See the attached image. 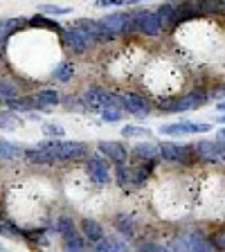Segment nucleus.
Instances as JSON below:
<instances>
[{"instance_id": "nucleus-1", "label": "nucleus", "mask_w": 225, "mask_h": 252, "mask_svg": "<svg viewBox=\"0 0 225 252\" xmlns=\"http://www.w3.org/2000/svg\"><path fill=\"white\" fill-rule=\"evenodd\" d=\"M210 93L205 88H196L192 93H183V94H164L162 99L156 101V108L160 113H167V115H176V113H189V110H196L200 106H205L210 101Z\"/></svg>"}, {"instance_id": "nucleus-2", "label": "nucleus", "mask_w": 225, "mask_h": 252, "mask_svg": "<svg viewBox=\"0 0 225 252\" xmlns=\"http://www.w3.org/2000/svg\"><path fill=\"white\" fill-rule=\"evenodd\" d=\"M36 147L45 149L54 158V162H77L88 156V144L77 140H63V137H50L45 142H38Z\"/></svg>"}, {"instance_id": "nucleus-3", "label": "nucleus", "mask_w": 225, "mask_h": 252, "mask_svg": "<svg viewBox=\"0 0 225 252\" xmlns=\"http://www.w3.org/2000/svg\"><path fill=\"white\" fill-rule=\"evenodd\" d=\"M214 131V126L207 122H192V120H180L171 122V124H162L158 128L160 135L167 137H183V135H203V133Z\"/></svg>"}, {"instance_id": "nucleus-4", "label": "nucleus", "mask_w": 225, "mask_h": 252, "mask_svg": "<svg viewBox=\"0 0 225 252\" xmlns=\"http://www.w3.org/2000/svg\"><path fill=\"white\" fill-rule=\"evenodd\" d=\"M81 101L86 104V108H88L90 113H99V110L106 108V106L120 104L117 94L108 93V90L101 88V86H88V88L81 93Z\"/></svg>"}, {"instance_id": "nucleus-5", "label": "nucleus", "mask_w": 225, "mask_h": 252, "mask_svg": "<svg viewBox=\"0 0 225 252\" xmlns=\"http://www.w3.org/2000/svg\"><path fill=\"white\" fill-rule=\"evenodd\" d=\"M117 99H120L122 110L131 113L133 117L144 120V117L151 115V101H149L144 94L133 93V90H124V93H117Z\"/></svg>"}, {"instance_id": "nucleus-6", "label": "nucleus", "mask_w": 225, "mask_h": 252, "mask_svg": "<svg viewBox=\"0 0 225 252\" xmlns=\"http://www.w3.org/2000/svg\"><path fill=\"white\" fill-rule=\"evenodd\" d=\"M223 147L225 140H200L194 144L200 164H223Z\"/></svg>"}, {"instance_id": "nucleus-7", "label": "nucleus", "mask_w": 225, "mask_h": 252, "mask_svg": "<svg viewBox=\"0 0 225 252\" xmlns=\"http://www.w3.org/2000/svg\"><path fill=\"white\" fill-rule=\"evenodd\" d=\"M86 176L90 178V183H95L97 187H106L110 183V164L108 160L99 156H90L86 160Z\"/></svg>"}, {"instance_id": "nucleus-8", "label": "nucleus", "mask_w": 225, "mask_h": 252, "mask_svg": "<svg viewBox=\"0 0 225 252\" xmlns=\"http://www.w3.org/2000/svg\"><path fill=\"white\" fill-rule=\"evenodd\" d=\"M200 0H180L176 2V11H173V27H180L189 21H200Z\"/></svg>"}, {"instance_id": "nucleus-9", "label": "nucleus", "mask_w": 225, "mask_h": 252, "mask_svg": "<svg viewBox=\"0 0 225 252\" xmlns=\"http://www.w3.org/2000/svg\"><path fill=\"white\" fill-rule=\"evenodd\" d=\"M169 250H214L210 243V239L198 232H189V234L176 236V241L171 246H167Z\"/></svg>"}, {"instance_id": "nucleus-10", "label": "nucleus", "mask_w": 225, "mask_h": 252, "mask_svg": "<svg viewBox=\"0 0 225 252\" xmlns=\"http://www.w3.org/2000/svg\"><path fill=\"white\" fill-rule=\"evenodd\" d=\"M133 23H135V32H140L144 36H158L160 34V23H158L156 11L149 9L133 11Z\"/></svg>"}, {"instance_id": "nucleus-11", "label": "nucleus", "mask_w": 225, "mask_h": 252, "mask_svg": "<svg viewBox=\"0 0 225 252\" xmlns=\"http://www.w3.org/2000/svg\"><path fill=\"white\" fill-rule=\"evenodd\" d=\"M97 149H99V153H104L110 162H115V164H122V162H126V160H129V149H126L122 142L99 140V142H97Z\"/></svg>"}, {"instance_id": "nucleus-12", "label": "nucleus", "mask_w": 225, "mask_h": 252, "mask_svg": "<svg viewBox=\"0 0 225 252\" xmlns=\"http://www.w3.org/2000/svg\"><path fill=\"white\" fill-rule=\"evenodd\" d=\"M61 38L65 41V45H68L74 54H84L86 50H88V45H93L84 32L79 30V27H74V25H70L68 30H63V36Z\"/></svg>"}, {"instance_id": "nucleus-13", "label": "nucleus", "mask_w": 225, "mask_h": 252, "mask_svg": "<svg viewBox=\"0 0 225 252\" xmlns=\"http://www.w3.org/2000/svg\"><path fill=\"white\" fill-rule=\"evenodd\" d=\"M34 101H36V108L47 113V108H54V106L61 104V93L57 88H41L34 94Z\"/></svg>"}, {"instance_id": "nucleus-14", "label": "nucleus", "mask_w": 225, "mask_h": 252, "mask_svg": "<svg viewBox=\"0 0 225 252\" xmlns=\"http://www.w3.org/2000/svg\"><path fill=\"white\" fill-rule=\"evenodd\" d=\"M72 25L84 32L90 43H101V32H99V23L97 21H93V18H79Z\"/></svg>"}, {"instance_id": "nucleus-15", "label": "nucleus", "mask_w": 225, "mask_h": 252, "mask_svg": "<svg viewBox=\"0 0 225 252\" xmlns=\"http://www.w3.org/2000/svg\"><path fill=\"white\" fill-rule=\"evenodd\" d=\"M113 225H115V230L120 232L124 239H133V236H135V219H133L131 214H115Z\"/></svg>"}, {"instance_id": "nucleus-16", "label": "nucleus", "mask_w": 225, "mask_h": 252, "mask_svg": "<svg viewBox=\"0 0 225 252\" xmlns=\"http://www.w3.org/2000/svg\"><path fill=\"white\" fill-rule=\"evenodd\" d=\"M81 234L86 236V241L97 243L99 239H104V236H106V232H104V227H101L95 219H84V220H81Z\"/></svg>"}, {"instance_id": "nucleus-17", "label": "nucleus", "mask_w": 225, "mask_h": 252, "mask_svg": "<svg viewBox=\"0 0 225 252\" xmlns=\"http://www.w3.org/2000/svg\"><path fill=\"white\" fill-rule=\"evenodd\" d=\"M95 250L97 252H110V250H129V243H126L124 236H104L95 243Z\"/></svg>"}, {"instance_id": "nucleus-18", "label": "nucleus", "mask_w": 225, "mask_h": 252, "mask_svg": "<svg viewBox=\"0 0 225 252\" xmlns=\"http://www.w3.org/2000/svg\"><path fill=\"white\" fill-rule=\"evenodd\" d=\"M5 106L11 110H16V113H32V110H38L34 97H23V94H16L11 99H5Z\"/></svg>"}, {"instance_id": "nucleus-19", "label": "nucleus", "mask_w": 225, "mask_h": 252, "mask_svg": "<svg viewBox=\"0 0 225 252\" xmlns=\"http://www.w3.org/2000/svg\"><path fill=\"white\" fill-rule=\"evenodd\" d=\"M25 156V147L23 144H14V142L0 137V160H18Z\"/></svg>"}, {"instance_id": "nucleus-20", "label": "nucleus", "mask_w": 225, "mask_h": 252, "mask_svg": "<svg viewBox=\"0 0 225 252\" xmlns=\"http://www.w3.org/2000/svg\"><path fill=\"white\" fill-rule=\"evenodd\" d=\"M50 77H52V81H59V84H68L70 79L74 77V63L72 61L57 63L52 68V72H50Z\"/></svg>"}, {"instance_id": "nucleus-21", "label": "nucleus", "mask_w": 225, "mask_h": 252, "mask_svg": "<svg viewBox=\"0 0 225 252\" xmlns=\"http://www.w3.org/2000/svg\"><path fill=\"white\" fill-rule=\"evenodd\" d=\"M173 11H176V2H164V5L158 7L156 16L158 23H160V30H171L173 27Z\"/></svg>"}, {"instance_id": "nucleus-22", "label": "nucleus", "mask_w": 225, "mask_h": 252, "mask_svg": "<svg viewBox=\"0 0 225 252\" xmlns=\"http://www.w3.org/2000/svg\"><path fill=\"white\" fill-rule=\"evenodd\" d=\"M52 230L57 232L59 236H61V239H68V236H72L74 232V223H72V219H70V216H57V219L52 220Z\"/></svg>"}, {"instance_id": "nucleus-23", "label": "nucleus", "mask_w": 225, "mask_h": 252, "mask_svg": "<svg viewBox=\"0 0 225 252\" xmlns=\"http://www.w3.org/2000/svg\"><path fill=\"white\" fill-rule=\"evenodd\" d=\"M133 153H135L140 160H158L160 158V153H158V144H153V142H137L135 147H133Z\"/></svg>"}, {"instance_id": "nucleus-24", "label": "nucleus", "mask_w": 225, "mask_h": 252, "mask_svg": "<svg viewBox=\"0 0 225 252\" xmlns=\"http://www.w3.org/2000/svg\"><path fill=\"white\" fill-rule=\"evenodd\" d=\"M23 126V122L18 120V113L16 110H2L0 113V128H5V131H18Z\"/></svg>"}, {"instance_id": "nucleus-25", "label": "nucleus", "mask_w": 225, "mask_h": 252, "mask_svg": "<svg viewBox=\"0 0 225 252\" xmlns=\"http://www.w3.org/2000/svg\"><path fill=\"white\" fill-rule=\"evenodd\" d=\"M0 236H7V239H23V230L14 223V219H2L0 220Z\"/></svg>"}, {"instance_id": "nucleus-26", "label": "nucleus", "mask_w": 225, "mask_h": 252, "mask_svg": "<svg viewBox=\"0 0 225 252\" xmlns=\"http://www.w3.org/2000/svg\"><path fill=\"white\" fill-rule=\"evenodd\" d=\"M115 183L120 185L122 189H126L129 185L133 183V171H131L129 167H126V162L117 164V169H115Z\"/></svg>"}, {"instance_id": "nucleus-27", "label": "nucleus", "mask_w": 225, "mask_h": 252, "mask_svg": "<svg viewBox=\"0 0 225 252\" xmlns=\"http://www.w3.org/2000/svg\"><path fill=\"white\" fill-rule=\"evenodd\" d=\"M200 14L203 16L223 14V0H200Z\"/></svg>"}, {"instance_id": "nucleus-28", "label": "nucleus", "mask_w": 225, "mask_h": 252, "mask_svg": "<svg viewBox=\"0 0 225 252\" xmlns=\"http://www.w3.org/2000/svg\"><path fill=\"white\" fill-rule=\"evenodd\" d=\"M16 94H21V88H18L11 79H0V97H2V99H11Z\"/></svg>"}, {"instance_id": "nucleus-29", "label": "nucleus", "mask_w": 225, "mask_h": 252, "mask_svg": "<svg viewBox=\"0 0 225 252\" xmlns=\"http://www.w3.org/2000/svg\"><path fill=\"white\" fill-rule=\"evenodd\" d=\"M63 250H86V236L74 232L72 236L63 239Z\"/></svg>"}, {"instance_id": "nucleus-30", "label": "nucleus", "mask_w": 225, "mask_h": 252, "mask_svg": "<svg viewBox=\"0 0 225 252\" xmlns=\"http://www.w3.org/2000/svg\"><path fill=\"white\" fill-rule=\"evenodd\" d=\"M101 113V120L113 124V122H120L122 120V106L120 104H113V106H106V108L99 110Z\"/></svg>"}, {"instance_id": "nucleus-31", "label": "nucleus", "mask_w": 225, "mask_h": 252, "mask_svg": "<svg viewBox=\"0 0 225 252\" xmlns=\"http://www.w3.org/2000/svg\"><path fill=\"white\" fill-rule=\"evenodd\" d=\"M122 135L124 137H149L151 131H149V128H142V126H135V124H124L122 126Z\"/></svg>"}, {"instance_id": "nucleus-32", "label": "nucleus", "mask_w": 225, "mask_h": 252, "mask_svg": "<svg viewBox=\"0 0 225 252\" xmlns=\"http://www.w3.org/2000/svg\"><path fill=\"white\" fill-rule=\"evenodd\" d=\"M207 239H210V243H212V248H214V250H225V227L212 232Z\"/></svg>"}, {"instance_id": "nucleus-33", "label": "nucleus", "mask_w": 225, "mask_h": 252, "mask_svg": "<svg viewBox=\"0 0 225 252\" xmlns=\"http://www.w3.org/2000/svg\"><path fill=\"white\" fill-rule=\"evenodd\" d=\"M43 133H45L47 137H63V135H65V128H63L61 124L47 122V124H43Z\"/></svg>"}, {"instance_id": "nucleus-34", "label": "nucleus", "mask_w": 225, "mask_h": 252, "mask_svg": "<svg viewBox=\"0 0 225 252\" xmlns=\"http://www.w3.org/2000/svg\"><path fill=\"white\" fill-rule=\"evenodd\" d=\"M38 9L43 11V14H50V16H68L70 11V7H59V5H41Z\"/></svg>"}, {"instance_id": "nucleus-35", "label": "nucleus", "mask_w": 225, "mask_h": 252, "mask_svg": "<svg viewBox=\"0 0 225 252\" xmlns=\"http://www.w3.org/2000/svg\"><path fill=\"white\" fill-rule=\"evenodd\" d=\"M126 5V0H95V7L99 9H108V7H122Z\"/></svg>"}, {"instance_id": "nucleus-36", "label": "nucleus", "mask_w": 225, "mask_h": 252, "mask_svg": "<svg viewBox=\"0 0 225 252\" xmlns=\"http://www.w3.org/2000/svg\"><path fill=\"white\" fill-rule=\"evenodd\" d=\"M140 250H156V252H162V250H167V246H162V243H151V241H144V243H140Z\"/></svg>"}, {"instance_id": "nucleus-37", "label": "nucleus", "mask_w": 225, "mask_h": 252, "mask_svg": "<svg viewBox=\"0 0 225 252\" xmlns=\"http://www.w3.org/2000/svg\"><path fill=\"white\" fill-rule=\"evenodd\" d=\"M216 113H225V97L216 101Z\"/></svg>"}, {"instance_id": "nucleus-38", "label": "nucleus", "mask_w": 225, "mask_h": 252, "mask_svg": "<svg viewBox=\"0 0 225 252\" xmlns=\"http://www.w3.org/2000/svg\"><path fill=\"white\" fill-rule=\"evenodd\" d=\"M216 137H219V140H225V128H219V131H216Z\"/></svg>"}, {"instance_id": "nucleus-39", "label": "nucleus", "mask_w": 225, "mask_h": 252, "mask_svg": "<svg viewBox=\"0 0 225 252\" xmlns=\"http://www.w3.org/2000/svg\"><path fill=\"white\" fill-rule=\"evenodd\" d=\"M216 122H219V124H225V113H219V115H216Z\"/></svg>"}, {"instance_id": "nucleus-40", "label": "nucleus", "mask_w": 225, "mask_h": 252, "mask_svg": "<svg viewBox=\"0 0 225 252\" xmlns=\"http://www.w3.org/2000/svg\"><path fill=\"white\" fill-rule=\"evenodd\" d=\"M137 2H147V0H126V5H137Z\"/></svg>"}, {"instance_id": "nucleus-41", "label": "nucleus", "mask_w": 225, "mask_h": 252, "mask_svg": "<svg viewBox=\"0 0 225 252\" xmlns=\"http://www.w3.org/2000/svg\"><path fill=\"white\" fill-rule=\"evenodd\" d=\"M2 106H5V99H2V97H0V108H2Z\"/></svg>"}, {"instance_id": "nucleus-42", "label": "nucleus", "mask_w": 225, "mask_h": 252, "mask_svg": "<svg viewBox=\"0 0 225 252\" xmlns=\"http://www.w3.org/2000/svg\"><path fill=\"white\" fill-rule=\"evenodd\" d=\"M223 11H225V0H223Z\"/></svg>"}, {"instance_id": "nucleus-43", "label": "nucleus", "mask_w": 225, "mask_h": 252, "mask_svg": "<svg viewBox=\"0 0 225 252\" xmlns=\"http://www.w3.org/2000/svg\"><path fill=\"white\" fill-rule=\"evenodd\" d=\"M0 250H2V243H0Z\"/></svg>"}]
</instances>
